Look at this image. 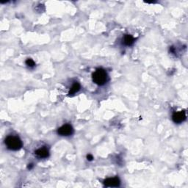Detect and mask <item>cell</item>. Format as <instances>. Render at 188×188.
Masks as SVG:
<instances>
[{
  "instance_id": "obj_1",
  "label": "cell",
  "mask_w": 188,
  "mask_h": 188,
  "mask_svg": "<svg viewBox=\"0 0 188 188\" xmlns=\"http://www.w3.org/2000/svg\"><path fill=\"white\" fill-rule=\"evenodd\" d=\"M5 143L7 149L12 151H18L22 147V141L17 136H7Z\"/></svg>"
},
{
  "instance_id": "obj_2",
  "label": "cell",
  "mask_w": 188,
  "mask_h": 188,
  "mask_svg": "<svg viewBox=\"0 0 188 188\" xmlns=\"http://www.w3.org/2000/svg\"><path fill=\"white\" fill-rule=\"evenodd\" d=\"M93 81L98 85H105L107 79V74L105 70L102 69H96L92 75Z\"/></svg>"
},
{
  "instance_id": "obj_3",
  "label": "cell",
  "mask_w": 188,
  "mask_h": 188,
  "mask_svg": "<svg viewBox=\"0 0 188 188\" xmlns=\"http://www.w3.org/2000/svg\"><path fill=\"white\" fill-rule=\"evenodd\" d=\"M57 133L60 136H69L74 133V129L71 125L65 124L57 129Z\"/></svg>"
},
{
  "instance_id": "obj_4",
  "label": "cell",
  "mask_w": 188,
  "mask_h": 188,
  "mask_svg": "<svg viewBox=\"0 0 188 188\" xmlns=\"http://www.w3.org/2000/svg\"><path fill=\"white\" fill-rule=\"evenodd\" d=\"M172 119L176 123H181L186 119V113L184 110L176 112L173 114Z\"/></svg>"
},
{
  "instance_id": "obj_5",
  "label": "cell",
  "mask_w": 188,
  "mask_h": 188,
  "mask_svg": "<svg viewBox=\"0 0 188 188\" xmlns=\"http://www.w3.org/2000/svg\"><path fill=\"white\" fill-rule=\"evenodd\" d=\"M104 185L106 187H119L121 185V181H120L119 177H113V178H109L104 181Z\"/></svg>"
},
{
  "instance_id": "obj_6",
  "label": "cell",
  "mask_w": 188,
  "mask_h": 188,
  "mask_svg": "<svg viewBox=\"0 0 188 188\" xmlns=\"http://www.w3.org/2000/svg\"><path fill=\"white\" fill-rule=\"evenodd\" d=\"M35 154L39 158H47L49 156V151L47 148H41L35 151Z\"/></svg>"
},
{
  "instance_id": "obj_7",
  "label": "cell",
  "mask_w": 188,
  "mask_h": 188,
  "mask_svg": "<svg viewBox=\"0 0 188 188\" xmlns=\"http://www.w3.org/2000/svg\"><path fill=\"white\" fill-rule=\"evenodd\" d=\"M134 42H135V39H134V38L131 35H125L123 38V44L128 46V47L132 45Z\"/></svg>"
},
{
  "instance_id": "obj_8",
  "label": "cell",
  "mask_w": 188,
  "mask_h": 188,
  "mask_svg": "<svg viewBox=\"0 0 188 188\" xmlns=\"http://www.w3.org/2000/svg\"><path fill=\"white\" fill-rule=\"evenodd\" d=\"M80 85H79V83H74L73 84V85H72V87H71V90H70L69 91V96L74 95V94H75L76 93H77L78 91L80 90Z\"/></svg>"
},
{
  "instance_id": "obj_9",
  "label": "cell",
  "mask_w": 188,
  "mask_h": 188,
  "mask_svg": "<svg viewBox=\"0 0 188 188\" xmlns=\"http://www.w3.org/2000/svg\"><path fill=\"white\" fill-rule=\"evenodd\" d=\"M25 63H26V65H27V66H29V67H30V68H33V67H34L35 65V62H34L33 60L30 59V58L27 59V60H26Z\"/></svg>"
},
{
  "instance_id": "obj_10",
  "label": "cell",
  "mask_w": 188,
  "mask_h": 188,
  "mask_svg": "<svg viewBox=\"0 0 188 188\" xmlns=\"http://www.w3.org/2000/svg\"><path fill=\"white\" fill-rule=\"evenodd\" d=\"M93 157L91 154H88L87 156V159L88 161H92L93 160Z\"/></svg>"
},
{
  "instance_id": "obj_11",
  "label": "cell",
  "mask_w": 188,
  "mask_h": 188,
  "mask_svg": "<svg viewBox=\"0 0 188 188\" xmlns=\"http://www.w3.org/2000/svg\"><path fill=\"white\" fill-rule=\"evenodd\" d=\"M33 164H29V165H28V167H27V168H28V169L30 170V169L33 168Z\"/></svg>"
}]
</instances>
